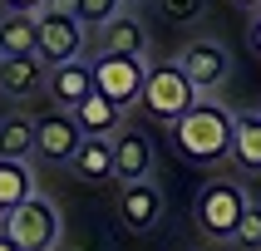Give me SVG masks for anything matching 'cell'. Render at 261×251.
Wrapping results in <instances>:
<instances>
[{
  "label": "cell",
  "instance_id": "cell-7",
  "mask_svg": "<svg viewBox=\"0 0 261 251\" xmlns=\"http://www.w3.org/2000/svg\"><path fill=\"white\" fill-rule=\"evenodd\" d=\"M177 69L188 74V84L197 89L202 99H212V94L227 84V74H232V54H227L217 40H188L177 49Z\"/></svg>",
  "mask_w": 261,
  "mask_h": 251
},
{
  "label": "cell",
  "instance_id": "cell-23",
  "mask_svg": "<svg viewBox=\"0 0 261 251\" xmlns=\"http://www.w3.org/2000/svg\"><path fill=\"white\" fill-rule=\"evenodd\" d=\"M49 0H0V10L5 15H40Z\"/></svg>",
  "mask_w": 261,
  "mask_h": 251
},
{
  "label": "cell",
  "instance_id": "cell-19",
  "mask_svg": "<svg viewBox=\"0 0 261 251\" xmlns=\"http://www.w3.org/2000/svg\"><path fill=\"white\" fill-rule=\"evenodd\" d=\"M0 44H5V54L30 59L35 44H40V35H35V15H0Z\"/></svg>",
  "mask_w": 261,
  "mask_h": 251
},
{
  "label": "cell",
  "instance_id": "cell-13",
  "mask_svg": "<svg viewBox=\"0 0 261 251\" xmlns=\"http://www.w3.org/2000/svg\"><path fill=\"white\" fill-rule=\"evenodd\" d=\"M44 79H49V69H44L40 54H30V59L5 54L0 59V94H10V99H30L35 89H44Z\"/></svg>",
  "mask_w": 261,
  "mask_h": 251
},
{
  "label": "cell",
  "instance_id": "cell-16",
  "mask_svg": "<svg viewBox=\"0 0 261 251\" xmlns=\"http://www.w3.org/2000/svg\"><path fill=\"white\" fill-rule=\"evenodd\" d=\"M35 197V173L30 162H15V158H0V217L15 212L20 202Z\"/></svg>",
  "mask_w": 261,
  "mask_h": 251
},
{
  "label": "cell",
  "instance_id": "cell-8",
  "mask_svg": "<svg viewBox=\"0 0 261 251\" xmlns=\"http://www.w3.org/2000/svg\"><path fill=\"white\" fill-rule=\"evenodd\" d=\"M79 143H84V133H79L74 114H64V108H49V114L35 118V153H40L44 162H74Z\"/></svg>",
  "mask_w": 261,
  "mask_h": 251
},
{
  "label": "cell",
  "instance_id": "cell-2",
  "mask_svg": "<svg viewBox=\"0 0 261 251\" xmlns=\"http://www.w3.org/2000/svg\"><path fill=\"white\" fill-rule=\"evenodd\" d=\"M247 187L237 182V177H212V182H202V192H197V202H192V217H197V232L212 236V241H232L237 236V221L247 217Z\"/></svg>",
  "mask_w": 261,
  "mask_h": 251
},
{
  "label": "cell",
  "instance_id": "cell-9",
  "mask_svg": "<svg viewBox=\"0 0 261 251\" xmlns=\"http://www.w3.org/2000/svg\"><path fill=\"white\" fill-rule=\"evenodd\" d=\"M118 217H123V227L128 232H153L163 221V192L153 177H143V182H123V192H118Z\"/></svg>",
  "mask_w": 261,
  "mask_h": 251
},
{
  "label": "cell",
  "instance_id": "cell-28",
  "mask_svg": "<svg viewBox=\"0 0 261 251\" xmlns=\"http://www.w3.org/2000/svg\"><path fill=\"white\" fill-rule=\"evenodd\" d=\"M0 59H5V44H0Z\"/></svg>",
  "mask_w": 261,
  "mask_h": 251
},
{
  "label": "cell",
  "instance_id": "cell-14",
  "mask_svg": "<svg viewBox=\"0 0 261 251\" xmlns=\"http://www.w3.org/2000/svg\"><path fill=\"white\" fill-rule=\"evenodd\" d=\"M232 162L242 173H261V108H242L232 118Z\"/></svg>",
  "mask_w": 261,
  "mask_h": 251
},
{
  "label": "cell",
  "instance_id": "cell-25",
  "mask_svg": "<svg viewBox=\"0 0 261 251\" xmlns=\"http://www.w3.org/2000/svg\"><path fill=\"white\" fill-rule=\"evenodd\" d=\"M0 251H20V246H15V241H10V236H5V232H0Z\"/></svg>",
  "mask_w": 261,
  "mask_h": 251
},
{
  "label": "cell",
  "instance_id": "cell-11",
  "mask_svg": "<svg viewBox=\"0 0 261 251\" xmlns=\"http://www.w3.org/2000/svg\"><path fill=\"white\" fill-rule=\"evenodd\" d=\"M99 54H133V59H143L148 54V25L133 10H118L109 25H99Z\"/></svg>",
  "mask_w": 261,
  "mask_h": 251
},
{
  "label": "cell",
  "instance_id": "cell-6",
  "mask_svg": "<svg viewBox=\"0 0 261 251\" xmlns=\"http://www.w3.org/2000/svg\"><path fill=\"white\" fill-rule=\"evenodd\" d=\"M89 64H94V94H103L109 103H118L123 114L143 99L148 59H133V54H99V59H89Z\"/></svg>",
  "mask_w": 261,
  "mask_h": 251
},
{
  "label": "cell",
  "instance_id": "cell-18",
  "mask_svg": "<svg viewBox=\"0 0 261 251\" xmlns=\"http://www.w3.org/2000/svg\"><path fill=\"white\" fill-rule=\"evenodd\" d=\"M0 158H15V162L35 158V118H25V114L0 118Z\"/></svg>",
  "mask_w": 261,
  "mask_h": 251
},
{
  "label": "cell",
  "instance_id": "cell-1",
  "mask_svg": "<svg viewBox=\"0 0 261 251\" xmlns=\"http://www.w3.org/2000/svg\"><path fill=\"white\" fill-rule=\"evenodd\" d=\"M232 108L222 99H197L182 118L168 123V138L188 162H222L232 158Z\"/></svg>",
  "mask_w": 261,
  "mask_h": 251
},
{
  "label": "cell",
  "instance_id": "cell-10",
  "mask_svg": "<svg viewBox=\"0 0 261 251\" xmlns=\"http://www.w3.org/2000/svg\"><path fill=\"white\" fill-rule=\"evenodd\" d=\"M44 89H49L55 108L74 114V108H79V103L94 94V64H89V59H69V64H55V69H49V79H44Z\"/></svg>",
  "mask_w": 261,
  "mask_h": 251
},
{
  "label": "cell",
  "instance_id": "cell-15",
  "mask_svg": "<svg viewBox=\"0 0 261 251\" xmlns=\"http://www.w3.org/2000/svg\"><path fill=\"white\" fill-rule=\"evenodd\" d=\"M74 123H79V133H84V138H109V133L123 128V108H118V103H109L103 94H89V99L74 108Z\"/></svg>",
  "mask_w": 261,
  "mask_h": 251
},
{
  "label": "cell",
  "instance_id": "cell-22",
  "mask_svg": "<svg viewBox=\"0 0 261 251\" xmlns=\"http://www.w3.org/2000/svg\"><path fill=\"white\" fill-rule=\"evenodd\" d=\"M237 246H251V251H261V202H251L247 207V217L237 221V236H232Z\"/></svg>",
  "mask_w": 261,
  "mask_h": 251
},
{
  "label": "cell",
  "instance_id": "cell-12",
  "mask_svg": "<svg viewBox=\"0 0 261 251\" xmlns=\"http://www.w3.org/2000/svg\"><path fill=\"white\" fill-rule=\"evenodd\" d=\"M153 173V143H148L143 133L123 128L114 138V177L118 182H143Z\"/></svg>",
  "mask_w": 261,
  "mask_h": 251
},
{
  "label": "cell",
  "instance_id": "cell-17",
  "mask_svg": "<svg viewBox=\"0 0 261 251\" xmlns=\"http://www.w3.org/2000/svg\"><path fill=\"white\" fill-rule=\"evenodd\" d=\"M74 177L109 182V177H114V143H109V138H84L79 153H74Z\"/></svg>",
  "mask_w": 261,
  "mask_h": 251
},
{
  "label": "cell",
  "instance_id": "cell-27",
  "mask_svg": "<svg viewBox=\"0 0 261 251\" xmlns=\"http://www.w3.org/2000/svg\"><path fill=\"white\" fill-rule=\"evenodd\" d=\"M118 5H123V10H128V5H143V0H118Z\"/></svg>",
  "mask_w": 261,
  "mask_h": 251
},
{
  "label": "cell",
  "instance_id": "cell-24",
  "mask_svg": "<svg viewBox=\"0 0 261 251\" xmlns=\"http://www.w3.org/2000/svg\"><path fill=\"white\" fill-rule=\"evenodd\" d=\"M247 40H251V49H256V54H261V10L251 15V25H247Z\"/></svg>",
  "mask_w": 261,
  "mask_h": 251
},
{
  "label": "cell",
  "instance_id": "cell-20",
  "mask_svg": "<svg viewBox=\"0 0 261 251\" xmlns=\"http://www.w3.org/2000/svg\"><path fill=\"white\" fill-rule=\"evenodd\" d=\"M118 10H123L118 0H74V15H79L84 25H109Z\"/></svg>",
  "mask_w": 261,
  "mask_h": 251
},
{
  "label": "cell",
  "instance_id": "cell-4",
  "mask_svg": "<svg viewBox=\"0 0 261 251\" xmlns=\"http://www.w3.org/2000/svg\"><path fill=\"white\" fill-rule=\"evenodd\" d=\"M197 99H202V94L188 84V74L177 69V59H158V64H148V84H143V99H138V108H143L148 118L173 123V118H182Z\"/></svg>",
  "mask_w": 261,
  "mask_h": 251
},
{
  "label": "cell",
  "instance_id": "cell-21",
  "mask_svg": "<svg viewBox=\"0 0 261 251\" xmlns=\"http://www.w3.org/2000/svg\"><path fill=\"white\" fill-rule=\"evenodd\" d=\"M153 5H158V15L168 25H188V20L202 15V0H153Z\"/></svg>",
  "mask_w": 261,
  "mask_h": 251
},
{
  "label": "cell",
  "instance_id": "cell-26",
  "mask_svg": "<svg viewBox=\"0 0 261 251\" xmlns=\"http://www.w3.org/2000/svg\"><path fill=\"white\" fill-rule=\"evenodd\" d=\"M232 5H247V10H261V0H232Z\"/></svg>",
  "mask_w": 261,
  "mask_h": 251
},
{
  "label": "cell",
  "instance_id": "cell-5",
  "mask_svg": "<svg viewBox=\"0 0 261 251\" xmlns=\"http://www.w3.org/2000/svg\"><path fill=\"white\" fill-rule=\"evenodd\" d=\"M0 232L10 236L20 251H55L59 236H64V221H59V207L35 192L30 202H20L15 212L0 217Z\"/></svg>",
  "mask_w": 261,
  "mask_h": 251
},
{
  "label": "cell",
  "instance_id": "cell-3",
  "mask_svg": "<svg viewBox=\"0 0 261 251\" xmlns=\"http://www.w3.org/2000/svg\"><path fill=\"white\" fill-rule=\"evenodd\" d=\"M35 54L44 59V69L55 64H69V59H84V20L74 15V0H49L40 15H35Z\"/></svg>",
  "mask_w": 261,
  "mask_h": 251
}]
</instances>
